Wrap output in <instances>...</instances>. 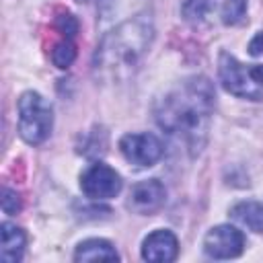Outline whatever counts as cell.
Here are the masks:
<instances>
[{
	"label": "cell",
	"instance_id": "6da1fadb",
	"mask_svg": "<svg viewBox=\"0 0 263 263\" xmlns=\"http://www.w3.org/2000/svg\"><path fill=\"white\" fill-rule=\"evenodd\" d=\"M216 92L205 76H191L158 99L154 119L158 127L189 156H197L210 134Z\"/></svg>",
	"mask_w": 263,
	"mask_h": 263
},
{
	"label": "cell",
	"instance_id": "7a4b0ae2",
	"mask_svg": "<svg viewBox=\"0 0 263 263\" xmlns=\"http://www.w3.org/2000/svg\"><path fill=\"white\" fill-rule=\"evenodd\" d=\"M154 39L150 14L140 12L111 29L97 45L92 72L103 82H123L136 74Z\"/></svg>",
	"mask_w": 263,
	"mask_h": 263
},
{
	"label": "cell",
	"instance_id": "3957f363",
	"mask_svg": "<svg viewBox=\"0 0 263 263\" xmlns=\"http://www.w3.org/2000/svg\"><path fill=\"white\" fill-rule=\"evenodd\" d=\"M218 78L226 92L259 101L263 99V64H242L228 51H220Z\"/></svg>",
	"mask_w": 263,
	"mask_h": 263
},
{
	"label": "cell",
	"instance_id": "277c9868",
	"mask_svg": "<svg viewBox=\"0 0 263 263\" xmlns=\"http://www.w3.org/2000/svg\"><path fill=\"white\" fill-rule=\"evenodd\" d=\"M18 136L31 144H43L53 127V111L51 105L35 90H27L18 97Z\"/></svg>",
	"mask_w": 263,
	"mask_h": 263
},
{
	"label": "cell",
	"instance_id": "5b68a950",
	"mask_svg": "<svg viewBox=\"0 0 263 263\" xmlns=\"http://www.w3.org/2000/svg\"><path fill=\"white\" fill-rule=\"evenodd\" d=\"M181 14L195 27L238 25L247 14V0H183Z\"/></svg>",
	"mask_w": 263,
	"mask_h": 263
},
{
	"label": "cell",
	"instance_id": "8992f818",
	"mask_svg": "<svg viewBox=\"0 0 263 263\" xmlns=\"http://www.w3.org/2000/svg\"><path fill=\"white\" fill-rule=\"evenodd\" d=\"M119 152L129 164L146 168L160 160L164 148L154 134L142 132V134H125L119 140Z\"/></svg>",
	"mask_w": 263,
	"mask_h": 263
},
{
	"label": "cell",
	"instance_id": "52a82bcc",
	"mask_svg": "<svg viewBox=\"0 0 263 263\" xmlns=\"http://www.w3.org/2000/svg\"><path fill=\"white\" fill-rule=\"evenodd\" d=\"M80 189L90 199H111L121 191V177L105 162H92L80 175Z\"/></svg>",
	"mask_w": 263,
	"mask_h": 263
},
{
	"label": "cell",
	"instance_id": "ba28073f",
	"mask_svg": "<svg viewBox=\"0 0 263 263\" xmlns=\"http://www.w3.org/2000/svg\"><path fill=\"white\" fill-rule=\"evenodd\" d=\"M245 249V234L230 224H220L208 230L203 238V253L210 259H234Z\"/></svg>",
	"mask_w": 263,
	"mask_h": 263
},
{
	"label": "cell",
	"instance_id": "9c48e42d",
	"mask_svg": "<svg viewBox=\"0 0 263 263\" xmlns=\"http://www.w3.org/2000/svg\"><path fill=\"white\" fill-rule=\"evenodd\" d=\"M164 199H166V189L158 179L140 181L129 191L127 208L140 216H150L164 205Z\"/></svg>",
	"mask_w": 263,
	"mask_h": 263
},
{
	"label": "cell",
	"instance_id": "30bf717a",
	"mask_svg": "<svg viewBox=\"0 0 263 263\" xmlns=\"http://www.w3.org/2000/svg\"><path fill=\"white\" fill-rule=\"evenodd\" d=\"M179 255V240L171 230H154L142 242V259L154 263L175 261Z\"/></svg>",
	"mask_w": 263,
	"mask_h": 263
},
{
	"label": "cell",
	"instance_id": "8fae6325",
	"mask_svg": "<svg viewBox=\"0 0 263 263\" xmlns=\"http://www.w3.org/2000/svg\"><path fill=\"white\" fill-rule=\"evenodd\" d=\"M0 236H2L0 259H2L4 263H16V261H21V259H23V253H25V245H27L25 230L18 228L16 224L2 222V226H0Z\"/></svg>",
	"mask_w": 263,
	"mask_h": 263
},
{
	"label": "cell",
	"instance_id": "7c38bea8",
	"mask_svg": "<svg viewBox=\"0 0 263 263\" xmlns=\"http://www.w3.org/2000/svg\"><path fill=\"white\" fill-rule=\"evenodd\" d=\"M74 261H119V255L109 240L88 238L76 247Z\"/></svg>",
	"mask_w": 263,
	"mask_h": 263
},
{
	"label": "cell",
	"instance_id": "4fadbf2b",
	"mask_svg": "<svg viewBox=\"0 0 263 263\" xmlns=\"http://www.w3.org/2000/svg\"><path fill=\"white\" fill-rule=\"evenodd\" d=\"M230 218L253 232H263V203L259 201H238L230 208Z\"/></svg>",
	"mask_w": 263,
	"mask_h": 263
},
{
	"label": "cell",
	"instance_id": "5bb4252c",
	"mask_svg": "<svg viewBox=\"0 0 263 263\" xmlns=\"http://www.w3.org/2000/svg\"><path fill=\"white\" fill-rule=\"evenodd\" d=\"M74 60H76V45L72 43V39H62L51 49V62H53V66H58L62 70L70 68Z\"/></svg>",
	"mask_w": 263,
	"mask_h": 263
},
{
	"label": "cell",
	"instance_id": "9a60e30c",
	"mask_svg": "<svg viewBox=\"0 0 263 263\" xmlns=\"http://www.w3.org/2000/svg\"><path fill=\"white\" fill-rule=\"evenodd\" d=\"M55 29L64 35V39H74L78 33V21L74 14L62 12L60 16H55Z\"/></svg>",
	"mask_w": 263,
	"mask_h": 263
},
{
	"label": "cell",
	"instance_id": "2e32d148",
	"mask_svg": "<svg viewBox=\"0 0 263 263\" xmlns=\"http://www.w3.org/2000/svg\"><path fill=\"white\" fill-rule=\"evenodd\" d=\"M0 201H2V212L8 214V216H14L23 208L21 195L14 189H8V187H2V199Z\"/></svg>",
	"mask_w": 263,
	"mask_h": 263
},
{
	"label": "cell",
	"instance_id": "e0dca14e",
	"mask_svg": "<svg viewBox=\"0 0 263 263\" xmlns=\"http://www.w3.org/2000/svg\"><path fill=\"white\" fill-rule=\"evenodd\" d=\"M249 53L255 55V58L263 53V31H259V33L251 39V43H249Z\"/></svg>",
	"mask_w": 263,
	"mask_h": 263
}]
</instances>
